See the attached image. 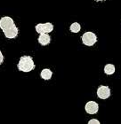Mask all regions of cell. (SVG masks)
Masks as SVG:
<instances>
[{"mask_svg":"<svg viewBox=\"0 0 121 124\" xmlns=\"http://www.w3.org/2000/svg\"><path fill=\"white\" fill-rule=\"evenodd\" d=\"M0 29L4 32L6 38L13 39L18 36L19 29L14 24V21L9 16H4L0 19Z\"/></svg>","mask_w":121,"mask_h":124,"instance_id":"obj_1","label":"cell"},{"mask_svg":"<svg viewBox=\"0 0 121 124\" xmlns=\"http://www.w3.org/2000/svg\"><path fill=\"white\" fill-rule=\"evenodd\" d=\"M18 69L21 72L28 73L35 69V63L30 56H22L18 62Z\"/></svg>","mask_w":121,"mask_h":124,"instance_id":"obj_2","label":"cell"},{"mask_svg":"<svg viewBox=\"0 0 121 124\" xmlns=\"http://www.w3.org/2000/svg\"><path fill=\"white\" fill-rule=\"evenodd\" d=\"M82 39V43L86 46H93L96 44L97 42V36L94 33L88 31L85 33L83 34V36H81Z\"/></svg>","mask_w":121,"mask_h":124,"instance_id":"obj_3","label":"cell"},{"mask_svg":"<svg viewBox=\"0 0 121 124\" xmlns=\"http://www.w3.org/2000/svg\"><path fill=\"white\" fill-rule=\"evenodd\" d=\"M36 31L40 35V34L50 33L54 30V24L51 22H47V23H38L35 27Z\"/></svg>","mask_w":121,"mask_h":124,"instance_id":"obj_4","label":"cell"},{"mask_svg":"<svg viewBox=\"0 0 121 124\" xmlns=\"http://www.w3.org/2000/svg\"><path fill=\"white\" fill-rule=\"evenodd\" d=\"M96 94H97L98 98H101V99H107L111 97V89L109 86L101 85L97 89Z\"/></svg>","mask_w":121,"mask_h":124,"instance_id":"obj_5","label":"cell"},{"mask_svg":"<svg viewBox=\"0 0 121 124\" xmlns=\"http://www.w3.org/2000/svg\"><path fill=\"white\" fill-rule=\"evenodd\" d=\"M85 112L89 114H95L98 113L99 110V105L96 103L95 101H89L85 104Z\"/></svg>","mask_w":121,"mask_h":124,"instance_id":"obj_6","label":"cell"},{"mask_svg":"<svg viewBox=\"0 0 121 124\" xmlns=\"http://www.w3.org/2000/svg\"><path fill=\"white\" fill-rule=\"evenodd\" d=\"M37 40H38V43L41 44L42 46H47V44H49L51 42V36H49L47 33L40 34Z\"/></svg>","mask_w":121,"mask_h":124,"instance_id":"obj_7","label":"cell"},{"mask_svg":"<svg viewBox=\"0 0 121 124\" xmlns=\"http://www.w3.org/2000/svg\"><path fill=\"white\" fill-rule=\"evenodd\" d=\"M52 75H53V72H52L50 69H48V68H45V69L42 70L41 73H40V76H41V78L46 81L50 80V79L52 78Z\"/></svg>","mask_w":121,"mask_h":124,"instance_id":"obj_8","label":"cell"},{"mask_svg":"<svg viewBox=\"0 0 121 124\" xmlns=\"http://www.w3.org/2000/svg\"><path fill=\"white\" fill-rule=\"evenodd\" d=\"M104 73L108 75H113L115 73V66L113 64H107L104 67Z\"/></svg>","mask_w":121,"mask_h":124,"instance_id":"obj_9","label":"cell"},{"mask_svg":"<svg viewBox=\"0 0 121 124\" xmlns=\"http://www.w3.org/2000/svg\"><path fill=\"white\" fill-rule=\"evenodd\" d=\"M70 29L72 33H78L80 31V29H81L80 24L78 23V22H73V23L70 25Z\"/></svg>","mask_w":121,"mask_h":124,"instance_id":"obj_10","label":"cell"},{"mask_svg":"<svg viewBox=\"0 0 121 124\" xmlns=\"http://www.w3.org/2000/svg\"><path fill=\"white\" fill-rule=\"evenodd\" d=\"M88 123H89V124H100V122H99L98 120H96V119H92V120H90V121L88 122Z\"/></svg>","mask_w":121,"mask_h":124,"instance_id":"obj_11","label":"cell"},{"mask_svg":"<svg viewBox=\"0 0 121 124\" xmlns=\"http://www.w3.org/2000/svg\"><path fill=\"white\" fill-rule=\"evenodd\" d=\"M3 61H4V55H3V53L0 51V65L2 64Z\"/></svg>","mask_w":121,"mask_h":124,"instance_id":"obj_12","label":"cell"},{"mask_svg":"<svg viewBox=\"0 0 121 124\" xmlns=\"http://www.w3.org/2000/svg\"><path fill=\"white\" fill-rule=\"evenodd\" d=\"M94 1H96V2H101V1H104V0H94Z\"/></svg>","mask_w":121,"mask_h":124,"instance_id":"obj_13","label":"cell"}]
</instances>
